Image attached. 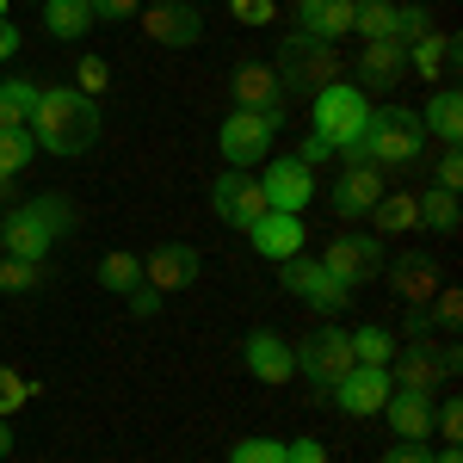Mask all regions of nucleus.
I'll return each mask as SVG.
<instances>
[{"instance_id": "48", "label": "nucleus", "mask_w": 463, "mask_h": 463, "mask_svg": "<svg viewBox=\"0 0 463 463\" xmlns=\"http://www.w3.org/2000/svg\"><path fill=\"white\" fill-rule=\"evenodd\" d=\"M6 56H19V25L0 19V62H6Z\"/></svg>"}, {"instance_id": "23", "label": "nucleus", "mask_w": 463, "mask_h": 463, "mask_svg": "<svg viewBox=\"0 0 463 463\" xmlns=\"http://www.w3.org/2000/svg\"><path fill=\"white\" fill-rule=\"evenodd\" d=\"M408 69V43H395V37H377V43H364V56H358V74L371 80V87H395Z\"/></svg>"}, {"instance_id": "44", "label": "nucleus", "mask_w": 463, "mask_h": 463, "mask_svg": "<svg viewBox=\"0 0 463 463\" xmlns=\"http://www.w3.org/2000/svg\"><path fill=\"white\" fill-rule=\"evenodd\" d=\"M285 463H327V451L316 439H297V445H285Z\"/></svg>"}, {"instance_id": "20", "label": "nucleus", "mask_w": 463, "mask_h": 463, "mask_svg": "<svg viewBox=\"0 0 463 463\" xmlns=\"http://www.w3.org/2000/svg\"><path fill=\"white\" fill-rule=\"evenodd\" d=\"M383 198V179H377V167H340V179L327 185V204L346 216H371V204Z\"/></svg>"}, {"instance_id": "6", "label": "nucleus", "mask_w": 463, "mask_h": 463, "mask_svg": "<svg viewBox=\"0 0 463 463\" xmlns=\"http://www.w3.org/2000/svg\"><path fill=\"white\" fill-rule=\"evenodd\" d=\"M272 69H279V80H285V93H309V99H316L321 87H334V80H340V69H346V62H340V50H334V43L297 32Z\"/></svg>"}, {"instance_id": "32", "label": "nucleus", "mask_w": 463, "mask_h": 463, "mask_svg": "<svg viewBox=\"0 0 463 463\" xmlns=\"http://www.w3.org/2000/svg\"><path fill=\"white\" fill-rule=\"evenodd\" d=\"M395 25H402V6H395V0H358L353 6V32L364 37V43L395 37ZM395 43H402V37H395Z\"/></svg>"}, {"instance_id": "40", "label": "nucleus", "mask_w": 463, "mask_h": 463, "mask_svg": "<svg viewBox=\"0 0 463 463\" xmlns=\"http://www.w3.org/2000/svg\"><path fill=\"white\" fill-rule=\"evenodd\" d=\"M432 185H439V192H463V148H458V143L439 155V167H432Z\"/></svg>"}, {"instance_id": "1", "label": "nucleus", "mask_w": 463, "mask_h": 463, "mask_svg": "<svg viewBox=\"0 0 463 463\" xmlns=\"http://www.w3.org/2000/svg\"><path fill=\"white\" fill-rule=\"evenodd\" d=\"M32 143L56 161H74L99 143V106L80 87H50L37 80V106H32Z\"/></svg>"}, {"instance_id": "10", "label": "nucleus", "mask_w": 463, "mask_h": 463, "mask_svg": "<svg viewBox=\"0 0 463 463\" xmlns=\"http://www.w3.org/2000/svg\"><path fill=\"white\" fill-rule=\"evenodd\" d=\"M211 211L222 216L229 229H241V235H248L272 204H266V192H260V179H253L248 167H222V174L211 179Z\"/></svg>"}, {"instance_id": "50", "label": "nucleus", "mask_w": 463, "mask_h": 463, "mask_svg": "<svg viewBox=\"0 0 463 463\" xmlns=\"http://www.w3.org/2000/svg\"><path fill=\"white\" fill-rule=\"evenodd\" d=\"M0 458H13V427L0 420Z\"/></svg>"}, {"instance_id": "2", "label": "nucleus", "mask_w": 463, "mask_h": 463, "mask_svg": "<svg viewBox=\"0 0 463 463\" xmlns=\"http://www.w3.org/2000/svg\"><path fill=\"white\" fill-rule=\"evenodd\" d=\"M334 155H346V167H408V161H420V155H427L420 111H408V106H371L364 137H353V143L334 148Z\"/></svg>"}, {"instance_id": "45", "label": "nucleus", "mask_w": 463, "mask_h": 463, "mask_svg": "<svg viewBox=\"0 0 463 463\" xmlns=\"http://www.w3.org/2000/svg\"><path fill=\"white\" fill-rule=\"evenodd\" d=\"M383 463H432V451L427 445H402V439H395L390 451H383Z\"/></svg>"}, {"instance_id": "4", "label": "nucleus", "mask_w": 463, "mask_h": 463, "mask_svg": "<svg viewBox=\"0 0 463 463\" xmlns=\"http://www.w3.org/2000/svg\"><path fill=\"white\" fill-rule=\"evenodd\" d=\"M458 371H463L458 340H402V353L390 358V383L395 390H414V395H432Z\"/></svg>"}, {"instance_id": "9", "label": "nucleus", "mask_w": 463, "mask_h": 463, "mask_svg": "<svg viewBox=\"0 0 463 463\" xmlns=\"http://www.w3.org/2000/svg\"><path fill=\"white\" fill-rule=\"evenodd\" d=\"M279 285H285L297 303L321 309V316H340V309L353 303V290L340 285V279H334L321 260H303V253H297V260H279Z\"/></svg>"}, {"instance_id": "7", "label": "nucleus", "mask_w": 463, "mask_h": 463, "mask_svg": "<svg viewBox=\"0 0 463 463\" xmlns=\"http://www.w3.org/2000/svg\"><path fill=\"white\" fill-rule=\"evenodd\" d=\"M272 137H285V106L279 111H229L222 130H216V148L229 167H253L272 155Z\"/></svg>"}, {"instance_id": "37", "label": "nucleus", "mask_w": 463, "mask_h": 463, "mask_svg": "<svg viewBox=\"0 0 463 463\" xmlns=\"http://www.w3.org/2000/svg\"><path fill=\"white\" fill-rule=\"evenodd\" d=\"M74 87H80L87 99H99V93L111 87V62L106 56H80V62H74Z\"/></svg>"}, {"instance_id": "14", "label": "nucleus", "mask_w": 463, "mask_h": 463, "mask_svg": "<svg viewBox=\"0 0 463 463\" xmlns=\"http://www.w3.org/2000/svg\"><path fill=\"white\" fill-rule=\"evenodd\" d=\"M390 390H395L390 364H353V371L327 390V402H334L340 414H358V420H364V414H377V408L390 402Z\"/></svg>"}, {"instance_id": "38", "label": "nucleus", "mask_w": 463, "mask_h": 463, "mask_svg": "<svg viewBox=\"0 0 463 463\" xmlns=\"http://www.w3.org/2000/svg\"><path fill=\"white\" fill-rule=\"evenodd\" d=\"M432 432H439L445 445H463V402H458V395L432 402Z\"/></svg>"}, {"instance_id": "21", "label": "nucleus", "mask_w": 463, "mask_h": 463, "mask_svg": "<svg viewBox=\"0 0 463 463\" xmlns=\"http://www.w3.org/2000/svg\"><path fill=\"white\" fill-rule=\"evenodd\" d=\"M390 272V290L408 303V309H420V303H432V290H439V266H432L427 253H402L395 266H383Z\"/></svg>"}, {"instance_id": "39", "label": "nucleus", "mask_w": 463, "mask_h": 463, "mask_svg": "<svg viewBox=\"0 0 463 463\" xmlns=\"http://www.w3.org/2000/svg\"><path fill=\"white\" fill-rule=\"evenodd\" d=\"M229 463H285V445L279 439H235Z\"/></svg>"}, {"instance_id": "34", "label": "nucleus", "mask_w": 463, "mask_h": 463, "mask_svg": "<svg viewBox=\"0 0 463 463\" xmlns=\"http://www.w3.org/2000/svg\"><path fill=\"white\" fill-rule=\"evenodd\" d=\"M50 285V266L43 260H13V253H0V290H13V297H32V290Z\"/></svg>"}, {"instance_id": "42", "label": "nucleus", "mask_w": 463, "mask_h": 463, "mask_svg": "<svg viewBox=\"0 0 463 463\" xmlns=\"http://www.w3.org/2000/svg\"><path fill=\"white\" fill-rule=\"evenodd\" d=\"M395 37H402V43H420V37H432V13H427V6H402V25H395Z\"/></svg>"}, {"instance_id": "27", "label": "nucleus", "mask_w": 463, "mask_h": 463, "mask_svg": "<svg viewBox=\"0 0 463 463\" xmlns=\"http://www.w3.org/2000/svg\"><path fill=\"white\" fill-rule=\"evenodd\" d=\"M346 340H353V364H390V358L402 353V334H395V327H377V321L346 327Z\"/></svg>"}, {"instance_id": "11", "label": "nucleus", "mask_w": 463, "mask_h": 463, "mask_svg": "<svg viewBox=\"0 0 463 463\" xmlns=\"http://www.w3.org/2000/svg\"><path fill=\"white\" fill-rule=\"evenodd\" d=\"M321 266H327L346 290L377 285V272H383V235H334L327 253H321Z\"/></svg>"}, {"instance_id": "19", "label": "nucleus", "mask_w": 463, "mask_h": 463, "mask_svg": "<svg viewBox=\"0 0 463 463\" xmlns=\"http://www.w3.org/2000/svg\"><path fill=\"white\" fill-rule=\"evenodd\" d=\"M377 414L390 420V432L402 439V445H427V439H432V395L390 390V402H383Z\"/></svg>"}, {"instance_id": "8", "label": "nucleus", "mask_w": 463, "mask_h": 463, "mask_svg": "<svg viewBox=\"0 0 463 463\" xmlns=\"http://www.w3.org/2000/svg\"><path fill=\"white\" fill-rule=\"evenodd\" d=\"M297 353V371H309V383H316V402H327V390L353 371V340H346V327H316L303 346H290Z\"/></svg>"}, {"instance_id": "30", "label": "nucleus", "mask_w": 463, "mask_h": 463, "mask_svg": "<svg viewBox=\"0 0 463 463\" xmlns=\"http://www.w3.org/2000/svg\"><path fill=\"white\" fill-rule=\"evenodd\" d=\"M414 211H420V229H432V235H458V229H463L458 192H439V185H427V192L414 198Z\"/></svg>"}, {"instance_id": "47", "label": "nucleus", "mask_w": 463, "mask_h": 463, "mask_svg": "<svg viewBox=\"0 0 463 463\" xmlns=\"http://www.w3.org/2000/svg\"><path fill=\"white\" fill-rule=\"evenodd\" d=\"M327 155H334V148L321 143V137H303V148H297V161H303V167H316V161H327Z\"/></svg>"}, {"instance_id": "15", "label": "nucleus", "mask_w": 463, "mask_h": 463, "mask_svg": "<svg viewBox=\"0 0 463 463\" xmlns=\"http://www.w3.org/2000/svg\"><path fill=\"white\" fill-rule=\"evenodd\" d=\"M260 192H266V204L272 211H290V216H303V204L316 198V174L297 161V155H279L266 174H260Z\"/></svg>"}, {"instance_id": "35", "label": "nucleus", "mask_w": 463, "mask_h": 463, "mask_svg": "<svg viewBox=\"0 0 463 463\" xmlns=\"http://www.w3.org/2000/svg\"><path fill=\"white\" fill-rule=\"evenodd\" d=\"M427 316H432V334L439 340H458V327H463V297L451 285H439L432 290V303H427Z\"/></svg>"}, {"instance_id": "25", "label": "nucleus", "mask_w": 463, "mask_h": 463, "mask_svg": "<svg viewBox=\"0 0 463 463\" xmlns=\"http://www.w3.org/2000/svg\"><path fill=\"white\" fill-rule=\"evenodd\" d=\"M451 62H458V37L432 32V37H420V43H408V69L427 74V80H445V74H451Z\"/></svg>"}, {"instance_id": "22", "label": "nucleus", "mask_w": 463, "mask_h": 463, "mask_svg": "<svg viewBox=\"0 0 463 463\" xmlns=\"http://www.w3.org/2000/svg\"><path fill=\"white\" fill-rule=\"evenodd\" d=\"M353 6L358 0H297V32L334 43V37L353 32Z\"/></svg>"}, {"instance_id": "29", "label": "nucleus", "mask_w": 463, "mask_h": 463, "mask_svg": "<svg viewBox=\"0 0 463 463\" xmlns=\"http://www.w3.org/2000/svg\"><path fill=\"white\" fill-rule=\"evenodd\" d=\"M99 290H111V297H130V290L143 285V253H130V248H111L106 260H99Z\"/></svg>"}, {"instance_id": "18", "label": "nucleus", "mask_w": 463, "mask_h": 463, "mask_svg": "<svg viewBox=\"0 0 463 463\" xmlns=\"http://www.w3.org/2000/svg\"><path fill=\"white\" fill-rule=\"evenodd\" d=\"M229 93H235V111H279L285 106V80L272 62H241L229 74Z\"/></svg>"}, {"instance_id": "31", "label": "nucleus", "mask_w": 463, "mask_h": 463, "mask_svg": "<svg viewBox=\"0 0 463 463\" xmlns=\"http://www.w3.org/2000/svg\"><path fill=\"white\" fill-rule=\"evenodd\" d=\"M371 216H377V235H414V229H420L414 192H383V198L371 204Z\"/></svg>"}, {"instance_id": "46", "label": "nucleus", "mask_w": 463, "mask_h": 463, "mask_svg": "<svg viewBox=\"0 0 463 463\" xmlns=\"http://www.w3.org/2000/svg\"><path fill=\"white\" fill-rule=\"evenodd\" d=\"M130 309H137V316H155V309H161V290L137 285V290H130Z\"/></svg>"}, {"instance_id": "5", "label": "nucleus", "mask_w": 463, "mask_h": 463, "mask_svg": "<svg viewBox=\"0 0 463 463\" xmlns=\"http://www.w3.org/2000/svg\"><path fill=\"white\" fill-rule=\"evenodd\" d=\"M309 124H316V137L327 148H346L353 137H364V124H371V99H364V87H346V80L321 87L316 99H309Z\"/></svg>"}, {"instance_id": "41", "label": "nucleus", "mask_w": 463, "mask_h": 463, "mask_svg": "<svg viewBox=\"0 0 463 463\" xmlns=\"http://www.w3.org/2000/svg\"><path fill=\"white\" fill-rule=\"evenodd\" d=\"M229 19H241V25L260 32V25H272V19H279V6H272V0H229Z\"/></svg>"}, {"instance_id": "16", "label": "nucleus", "mask_w": 463, "mask_h": 463, "mask_svg": "<svg viewBox=\"0 0 463 463\" xmlns=\"http://www.w3.org/2000/svg\"><path fill=\"white\" fill-rule=\"evenodd\" d=\"M241 364H248L253 383H290L297 377V353H290L272 327H253L248 340H241Z\"/></svg>"}, {"instance_id": "49", "label": "nucleus", "mask_w": 463, "mask_h": 463, "mask_svg": "<svg viewBox=\"0 0 463 463\" xmlns=\"http://www.w3.org/2000/svg\"><path fill=\"white\" fill-rule=\"evenodd\" d=\"M432 463H463V451H458V445H445V451H432Z\"/></svg>"}, {"instance_id": "26", "label": "nucleus", "mask_w": 463, "mask_h": 463, "mask_svg": "<svg viewBox=\"0 0 463 463\" xmlns=\"http://www.w3.org/2000/svg\"><path fill=\"white\" fill-rule=\"evenodd\" d=\"M32 106H37V80L32 74L0 80V130H32Z\"/></svg>"}, {"instance_id": "17", "label": "nucleus", "mask_w": 463, "mask_h": 463, "mask_svg": "<svg viewBox=\"0 0 463 463\" xmlns=\"http://www.w3.org/2000/svg\"><path fill=\"white\" fill-rule=\"evenodd\" d=\"M248 241H253L260 260H272V266H279V260H297V253H303L309 229H303V216H290V211H266L248 229Z\"/></svg>"}, {"instance_id": "24", "label": "nucleus", "mask_w": 463, "mask_h": 463, "mask_svg": "<svg viewBox=\"0 0 463 463\" xmlns=\"http://www.w3.org/2000/svg\"><path fill=\"white\" fill-rule=\"evenodd\" d=\"M420 130H427V137H439L445 148L463 143V99H458V87H439V93L427 99V118H420Z\"/></svg>"}, {"instance_id": "36", "label": "nucleus", "mask_w": 463, "mask_h": 463, "mask_svg": "<svg viewBox=\"0 0 463 463\" xmlns=\"http://www.w3.org/2000/svg\"><path fill=\"white\" fill-rule=\"evenodd\" d=\"M32 395H37L32 377H19L13 364H0V420H6V414H19V408H25Z\"/></svg>"}, {"instance_id": "13", "label": "nucleus", "mask_w": 463, "mask_h": 463, "mask_svg": "<svg viewBox=\"0 0 463 463\" xmlns=\"http://www.w3.org/2000/svg\"><path fill=\"white\" fill-rule=\"evenodd\" d=\"M143 37H155L161 50H192L204 37V13L192 0H155L143 6Z\"/></svg>"}, {"instance_id": "51", "label": "nucleus", "mask_w": 463, "mask_h": 463, "mask_svg": "<svg viewBox=\"0 0 463 463\" xmlns=\"http://www.w3.org/2000/svg\"><path fill=\"white\" fill-rule=\"evenodd\" d=\"M0 19H6V0H0Z\"/></svg>"}, {"instance_id": "43", "label": "nucleus", "mask_w": 463, "mask_h": 463, "mask_svg": "<svg viewBox=\"0 0 463 463\" xmlns=\"http://www.w3.org/2000/svg\"><path fill=\"white\" fill-rule=\"evenodd\" d=\"M87 6H93V19H130L143 0H87Z\"/></svg>"}, {"instance_id": "12", "label": "nucleus", "mask_w": 463, "mask_h": 463, "mask_svg": "<svg viewBox=\"0 0 463 463\" xmlns=\"http://www.w3.org/2000/svg\"><path fill=\"white\" fill-rule=\"evenodd\" d=\"M198 272H204V253L192 248V241H161L155 253H143V285L161 290V297L198 285Z\"/></svg>"}, {"instance_id": "3", "label": "nucleus", "mask_w": 463, "mask_h": 463, "mask_svg": "<svg viewBox=\"0 0 463 463\" xmlns=\"http://www.w3.org/2000/svg\"><path fill=\"white\" fill-rule=\"evenodd\" d=\"M74 229L69 198H32V204H13L0 216V253L13 260H50V248Z\"/></svg>"}, {"instance_id": "33", "label": "nucleus", "mask_w": 463, "mask_h": 463, "mask_svg": "<svg viewBox=\"0 0 463 463\" xmlns=\"http://www.w3.org/2000/svg\"><path fill=\"white\" fill-rule=\"evenodd\" d=\"M32 130H0V198L13 192V179L32 167Z\"/></svg>"}, {"instance_id": "28", "label": "nucleus", "mask_w": 463, "mask_h": 463, "mask_svg": "<svg viewBox=\"0 0 463 463\" xmlns=\"http://www.w3.org/2000/svg\"><path fill=\"white\" fill-rule=\"evenodd\" d=\"M43 32L62 37V43L87 37L93 32V6H87V0H43Z\"/></svg>"}]
</instances>
